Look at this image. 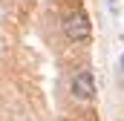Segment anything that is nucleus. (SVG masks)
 I'll return each instance as SVG.
<instances>
[{
    "label": "nucleus",
    "instance_id": "nucleus-1",
    "mask_svg": "<svg viewBox=\"0 0 124 121\" xmlns=\"http://www.w3.org/2000/svg\"><path fill=\"white\" fill-rule=\"evenodd\" d=\"M63 32H66V38H69L72 43H87V40H90V35H93L90 15H87L84 9L72 12V15L66 17V23H63Z\"/></svg>",
    "mask_w": 124,
    "mask_h": 121
},
{
    "label": "nucleus",
    "instance_id": "nucleus-3",
    "mask_svg": "<svg viewBox=\"0 0 124 121\" xmlns=\"http://www.w3.org/2000/svg\"><path fill=\"white\" fill-rule=\"evenodd\" d=\"M118 66H121V69H124V55H121V58H118Z\"/></svg>",
    "mask_w": 124,
    "mask_h": 121
},
{
    "label": "nucleus",
    "instance_id": "nucleus-2",
    "mask_svg": "<svg viewBox=\"0 0 124 121\" xmlns=\"http://www.w3.org/2000/svg\"><path fill=\"white\" fill-rule=\"evenodd\" d=\"M69 92L78 98V101H93L95 98V78L90 69H81V72H75V78H72V84H69Z\"/></svg>",
    "mask_w": 124,
    "mask_h": 121
}]
</instances>
